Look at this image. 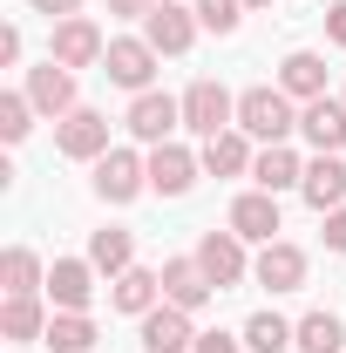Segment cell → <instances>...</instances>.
<instances>
[{
  "mask_svg": "<svg viewBox=\"0 0 346 353\" xmlns=\"http://www.w3.org/2000/svg\"><path fill=\"white\" fill-rule=\"evenodd\" d=\"M238 130L258 136V143H285V136L299 130V109H292L285 88H245L238 95Z\"/></svg>",
  "mask_w": 346,
  "mask_h": 353,
  "instance_id": "cell-1",
  "label": "cell"
},
{
  "mask_svg": "<svg viewBox=\"0 0 346 353\" xmlns=\"http://www.w3.org/2000/svg\"><path fill=\"white\" fill-rule=\"evenodd\" d=\"M183 130H197L204 143L224 136V130H238V102H231V88L211 82V75L190 82V88H183Z\"/></svg>",
  "mask_w": 346,
  "mask_h": 353,
  "instance_id": "cell-2",
  "label": "cell"
},
{
  "mask_svg": "<svg viewBox=\"0 0 346 353\" xmlns=\"http://www.w3.org/2000/svg\"><path fill=\"white\" fill-rule=\"evenodd\" d=\"M109 41H102V28L88 21V14H68V21H54V41H48V61H61V68H88V61H102Z\"/></svg>",
  "mask_w": 346,
  "mask_h": 353,
  "instance_id": "cell-3",
  "label": "cell"
},
{
  "mask_svg": "<svg viewBox=\"0 0 346 353\" xmlns=\"http://www.w3.org/2000/svg\"><path fill=\"white\" fill-rule=\"evenodd\" d=\"M156 61H163V54L143 41V34H123V41H109V54H102V75L116 88H136V95H143L150 75H156Z\"/></svg>",
  "mask_w": 346,
  "mask_h": 353,
  "instance_id": "cell-4",
  "label": "cell"
},
{
  "mask_svg": "<svg viewBox=\"0 0 346 353\" xmlns=\"http://www.w3.org/2000/svg\"><path fill=\"white\" fill-rule=\"evenodd\" d=\"M143 183H150V157H136V150H109V157H95V197L130 204Z\"/></svg>",
  "mask_w": 346,
  "mask_h": 353,
  "instance_id": "cell-5",
  "label": "cell"
},
{
  "mask_svg": "<svg viewBox=\"0 0 346 353\" xmlns=\"http://www.w3.org/2000/svg\"><path fill=\"white\" fill-rule=\"evenodd\" d=\"M176 123H183V102L163 95V88H143V95L130 102V136H136V143H150V150H156V143H170Z\"/></svg>",
  "mask_w": 346,
  "mask_h": 353,
  "instance_id": "cell-6",
  "label": "cell"
},
{
  "mask_svg": "<svg viewBox=\"0 0 346 353\" xmlns=\"http://www.w3.org/2000/svg\"><path fill=\"white\" fill-rule=\"evenodd\" d=\"M54 150H61V157H75V163H95V157H109V116H95V109H75V116H61V130H54Z\"/></svg>",
  "mask_w": 346,
  "mask_h": 353,
  "instance_id": "cell-7",
  "label": "cell"
},
{
  "mask_svg": "<svg viewBox=\"0 0 346 353\" xmlns=\"http://www.w3.org/2000/svg\"><path fill=\"white\" fill-rule=\"evenodd\" d=\"M28 102L41 109V116H75V68H61V61H41V68H28Z\"/></svg>",
  "mask_w": 346,
  "mask_h": 353,
  "instance_id": "cell-8",
  "label": "cell"
},
{
  "mask_svg": "<svg viewBox=\"0 0 346 353\" xmlns=\"http://www.w3.org/2000/svg\"><path fill=\"white\" fill-rule=\"evenodd\" d=\"M197 170H204V157L183 150V143H156L150 150V190H163V197H183L197 183Z\"/></svg>",
  "mask_w": 346,
  "mask_h": 353,
  "instance_id": "cell-9",
  "label": "cell"
},
{
  "mask_svg": "<svg viewBox=\"0 0 346 353\" xmlns=\"http://www.w3.org/2000/svg\"><path fill=\"white\" fill-rule=\"evenodd\" d=\"M48 299H54V312H88V299H95V265L88 259H54L48 265Z\"/></svg>",
  "mask_w": 346,
  "mask_h": 353,
  "instance_id": "cell-10",
  "label": "cell"
},
{
  "mask_svg": "<svg viewBox=\"0 0 346 353\" xmlns=\"http://www.w3.org/2000/svg\"><path fill=\"white\" fill-rule=\"evenodd\" d=\"M299 136L319 150V157H333V150H346V95L333 102V95H319V102H305L299 109Z\"/></svg>",
  "mask_w": 346,
  "mask_h": 353,
  "instance_id": "cell-11",
  "label": "cell"
},
{
  "mask_svg": "<svg viewBox=\"0 0 346 353\" xmlns=\"http://www.w3.org/2000/svg\"><path fill=\"white\" fill-rule=\"evenodd\" d=\"M143 41L156 48V54H183V48L197 41V14H183L176 0H156L150 21H143Z\"/></svg>",
  "mask_w": 346,
  "mask_h": 353,
  "instance_id": "cell-12",
  "label": "cell"
},
{
  "mask_svg": "<svg viewBox=\"0 0 346 353\" xmlns=\"http://www.w3.org/2000/svg\"><path fill=\"white\" fill-rule=\"evenodd\" d=\"M197 265H204V279H211L217 292H224V285H238V279H245V238H238V231H204Z\"/></svg>",
  "mask_w": 346,
  "mask_h": 353,
  "instance_id": "cell-13",
  "label": "cell"
},
{
  "mask_svg": "<svg viewBox=\"0 0 346 353\" xmlns=\"http://www.w3.org/2000/svg\"><path fill=\"white\" fill-rule=\"evenodd\" d=\"M252 279H258L265 292H299L305 285V252L285 245V238H272V245L258 252V265H252Z\"/></svg>",
  "mask_w": 346,
  "mask_h": 353,
  "instance_id": "cell-14",
  "label": "cell"
},
{
  "mask_svg": "<svg viewBox=\"0 0 346 353\" xmlns=\"http://www.w3.org/2000/svg\"><path fill=\"white\" fill-rule=\"evenodd\" d=\"M197 333H190V312L183 306H156L143 312V353H190Z\"/></svg>",
  "mask_w": 346,
  "mask_h": 353,
  "instance_id": "cell-15",
  "label": "cell"
},
{
  "mask_svg": "<svg viewBox=\"0 0 346 353\" xmlns=\"http://www.w3.org/2000/svg\"><path fill=\"white\" fill-rule=\"evenodd\" d=\"M211 279H204V265L197 259H170L163 265V306H183V312H197V306H211Z\"/></svg>",
  "mask_w": 346,
  "mask_h": 353,
  "instance_id": "cell-16",
  "label": "cell"
},
{
  "mask_svg": "<svg viewBox=\"0 0 346 353\" xmlns=\"http://www.w3.org/2000/svg\"><path fill=\"white\" fill-rule=\"evenodd\" d=\"M299 190H305V204H312L319 218H326V211H340V204H346V163H340V157H312Z\"/></svg>",
  "mask_w": 346,
  "mask_h": 353,
  "instance_id": "cell-17",
  "label": "cell"
},
{
  "mask_svg": "<svg viewBox=\"0 0 346 353\" xmlns=\"http://www.w3.org/2000/svg\"><path fill=\"white\" fill-rule=\"evenodd\" d=\"M278 88H285V95H299V102H319V95H326V54L292 48V54L278 61Z\"/></svg>",
  "mask_w": 346,
  "mask_h": 353,
  "instance_id": "cell-18",
  "label": "cell"
},
{
  "mask_svg": "<svg viewBox=\"0 0 346 353\" xmlns=\"http://www.w3.org/2000/svg\"><path fill=\"white\" fill-rule=\"evenodd\" d=\"M231 231L272 245V238H278V197H272V190H245V197L231 204Z\"/></svg>",
  "mask_w": 346,
  "mask_h": 353,
  "instance_id": "cell-19",
  "label": "cell"
},
{
  "mask_svg": "<svg viewBox=\"0 0 346 353\" xmlns=\"http://www.w3.org/2000/svg\"><path fill=\"white\" fill-rule=\"evenodd\" d=\"M252 183H258V190H272V197H278V190H299V183H305L299 150H285V143H265L258 163H252Z\"/></svg>",
  "mask_w": 346,
  "mask_h": 353,
  "instance_id": "cell-20",
  "label": "cell"
},
{
  "mask_svg": "<svg viewBox=\"0 0 346 353\" xmlns=\"http://www.w3.org/2000/svg\"><path fill=\"white\" fill-rule=\"evenodd\" d=\"M156 299H163V272H143V265H130L123 279H116V292H109V306L116 312H156Z\"/></svg>",
  "mask_w": 346,
  "mask_h": 353,
  "instance_id": "cell-21",
  "label": "cell"
},
{
  "mask_svg": "<svg viewBox=\"0 0 346 353\" xmlns=\"http://www.w3.org/2000/svg\"><path fill=\"white\" fill-rule=\"evenodd\" d=\"M252 143H245V130H224V136H211L204 143V170L211 176H252Z\"/></svg>",
  "mask_w": 346,
  "mask_h": 353,
  "instance_id": "cell-22",
  "label": "cell"
},
{
  "mask_svg": "<svg viewBox=\"0 0 346 353\" xmlns=\"http://www.w3.org/2000/svg\"><path fill=\"white\" fill-rule=\"evenodd\" d=\"M0 285H7V299H34L48 285V272H41V259H34L28 245H14V252L0 259Z\"/></svg>",
  "mask_w": 346,
  "mask_h": 353,
  "instance_id": "cell-23",
  "label": "cell"
},
{
  "mask_svg": "<svg viewBox=\"0 0 346 353\" xmlns=\"http://www.w3.org/2000/svg\"><path fill=\"white\" fill-rule=\"evenodd\" d=\"M88 265H95V272H109V279H123V272L136 265V238H130V231H116V224H109V231H95V238H88Z\"/></svg>",
  "mask_w": 346,
  "mask_h": 353,
  "instance_id": "cell-24",
  "label": "cell"
},
{
  "mask_svg": "<svg viewBox=\"0 0 346 353\" xmlns=\"http://www.w3.org/2000/svg\"><path fill=\"white\" fill-rule=\"evenodd\" d=\"M41 340L54 353H95V319H88V312H54Z\"/></svg>",
  "mask_w": 346,
  "mask_h": 353,
  "instance_id": "cell-25",
  "label": "cell"
},
{
  "mask_svg": "<svg viewBox=\"0 0 346 353\" xmlns=\"http://www.w3.org/2000/svg\"><path fill=\"white\" fill-rule=\"evenodd\" d=\"M0 333H7L14 347L41 340V333H48V312H41V299H7V306H0Z\"/></svg>",
  "mask_w": 346,
  "mask_h": 353,
  "instance_id": "cell-26",
  "label": "cell"
},
{
  "mask_svg": "<svg viewBox=\"0 0 346 353\" xmlns=\"http://www.w3.org/2000/svg\"><path fill=\"white\" fill-rule=\"evenodd\" d=\"M299 353H340L346 347V326H340V312H305L299 319V340H292Z\"/></svg>",
  "mask_w": 346,
  "mask_h": 353,
  "instance_id": "cell-27",
  "label": "cell"
},
{
  "mask_svg": "<svg viewBox=\"0 0 346 353\" xmlns=\"http://www.w3.org/2000/svg\"><path fill=\"white\" fill-rule=\"evenodd\" d=\"M292 340H299V326H285L278 312H252V319H245V347L252 353H285Z\"/></svg>",
  "mask_w": 346,
  "mask_h": 353,
  "instance_id": "cell-28",
  "label": "cell"
},
{
  "mask_svg": "<svg viewBox=\"0 0 346 353\" xmlns=\"http://www.w3.org/2000/svg\"><path fill=\"white\" fill-rule=\"evenodd\" d=\"M28 116H34V102H28V88H7V95H0V136H7V143H21V136L34 130Z\"/></svg>",
  "mask_w": 346,
  "mask_h": 353,
  "instance_id": "cell-29",
  "label": "cell"
},
{
  "mask_svg": "<svg viewBox=\"0 0 346 353\" xmlns=\"http://www.w3.org/2000/svg\"><path fill=\"white\" fill-rule=\"evenodd\" d=\"M197 21H204L211 34H238V21H245V0H197Z\"/></svg>",
  "mask_w": 346,
  "mask_h": 353,
  "instance_id": "cell-30",
  "label": "cell"
},
{
  "mask_svg": "<svg viewBox=\"0 0 346 353\" xmlns=\"http://www.w3.org/2000/svg\"><path fill=\"white\" fill-rule=\"evenodd\" d=\"M326 252H346V204L326 211Z\"/></svg>",
  "mask_w": 346,
  "mask_h": 353,
  "instance_id": "cell-31",
  "label": "cell"
},
{
  "mask_svg": "<svg viewBox=\"0 0 346 353\" xmlns=\"http://www.w3.org/2000/svg\"><path fill=\"white\" fill-rule=\"evenodd\" d=\"M326 41L346 48V0H333V7H326Z\"/></svg>",
  "mask_w": 346,
  "mask_h": 353,
  "instance_id": "cell-32",
  "label": "cell"
},
{
  "mask_svg": "<svg viewBox=\"0 0 346 353\" xmlns=\"http://www.w3.org/2000/svg\"><path fill=\"white\" fill-rule=\"evenodd\" d=\"M190 353H238V340H231V333H197Z\"/></svg>",
  "mask_w": 346,
  "mask_h": 353,
  "instance_id": "cell-33",
  "label": "cell"
},
{
  "mask_svg": "<svg viewBox=\"0 0 346 353\" xmlns=\"http://www.w3.org/2000/svg\"><path fill=\"white\" fill-rule=\"evenodd\" d=\"M28 7H34V14H48V21H68L82 0H28Z\"/></svg>",
  "mask_w": 346,
  "mask_h": 353,
  "instance_id": "cell-34",
  "label": "cell"
},
{
  "mask_svg": "<svg viewBox=\"0 0 346 353\" xmlns=\"http://www.w3.org/2000/svg\"><path fill=\"white\" fill-rule=\"evenodd\" d=\"M0 61H7V68L21 61V28H0Z\"/></svg>",
  "mask_w": 346,
  "mask_h": 353,
  "instance_id": "cell-35",
  "label": "cell"
},
{
  "mask_svg": "<svg viewBox=\"0 0 346 353\" xmlns=\"http://www.w3.org/2000/svg\"><path fill=\"white\" fill-rule=\"evenodd\" d=\"M156 0H109V14H130V21H150Z\"/></svg>",
  "mask_w": 346,
  "mask_h": 353,
  "instance_id": "cell-36",
  "label": "cell"
},
{
  "mask_svg": "<svg viewBox=\"0 0 346 353\" xmlns=\"http://www.w3.org/2000/svg\"><path fill=\"white\" fill-rule=\"evenodd\" d=\"M245 7H272V0H245Z\"/></svg>",
  "mask_w": 346,
  "mask_h": 353,
  "instance_id": "cell-37",
  "label": "cell"
}]
</instances>
